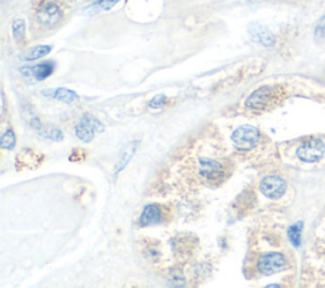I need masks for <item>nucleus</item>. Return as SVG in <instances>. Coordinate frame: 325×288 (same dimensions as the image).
Masks as SVG:
<instances>
[{"label": "nucleus", "mask_w": 325, "mask_h": 288, "mask_svg": "<svg viewBox=\"0 0 325 288\" xmlns=\"http://www.w3.org/2000/svg\"><path fill=\"white\" fill-rule=\"evenodd\" d=\"M97 131H103V125L97 118L89 116V114L83 116L75 127L76 137L82 140L83 142H90L94 138Z\"/></svg>", "instance_id": "obj_5"}, {"label": "nucleus", "mask_w": 325, "mask_h": 288, "mask_svg": "<svg viewBox=\"0 0 325 288\" xmlns=\"http://www.w3.org/2000/svg\"><path fill=\"white\" fill-rule=\"evenodd\" d=\"M260 191L266 197L271 199L281 198L286 192V182L276 175L266 177L260 183Z\"/></svg>", "instance_id": "obj_7"}, {"label": "nucleus", "mask_w": 325, "mask_h": 288, "mask_svg": "<svg viewBox=\"0 0 325 288\" xmlns=\"http://www.w3.org/2000/svg\"><path fill=\"white\" fill-rule=\"evenodd\" d=\"M282 90L278 87L273 85H266V87L259 88L255 92L248 97L245 106L249 109H255V111H265L273 107L281 98Z\"/></svg>", "instance_id": "obj_1"}, {"label": "nucleus", "mask_w": 325, "mask_h": 288, "mask_svg": "<svg viewBox=\"0 0 325 288\" xmlns=\"http://www.w3.org/2000/svg\"><path fill=\"white\" fill-rule=\"evenodd\" d=\"M51 51V46H47V45H42V46H36L33 49H31L25 55L26 61H33L38 60V58L44 57L47 53Z\"/></svg>", "instance_id": "obj_14"}, {"label": "nucleus", "mask_w": 325, "mask_h": 288, "mask_svg": "<svg viewBox=\"0 0 325 288\" xmlns=\"http://www.w3.org/2000/svg\"><path fill=\"white\" fill-rule=\"evenodd\" d=\"M301 231H302V222H297L289 229V239L295 246H300L301 244Z\"/></svg>", "instance_id": "obj_18"}, {"label": "nucleus", "mask_w": 325, "mask_h": 288, "mask_svg": "<svg viewBox=\"0 0 325 288\" xmlns=\"http://www.w3.org/2000/svg\"><path fill=\"white\" fill-rule=\"evenodd\" d=\"M315 38H316V41L325 42V14L323 15V18L320 19L319 25L316 26Z\"/></svg>", "instance_id": "obj_20"}, {"label": "nucleus", "mask_w": 325, "mask_h": 288, "mask_svg": "<svg viewBox=\"0 0 325 288\" xmlns=\"http://www.w3.org/2000/svg\"><path fill=\"white\" fill-rule=\"evenodd\" d=\"M42 94L46 95V97L54 98V99L60 100V102H64V103H73L74 100L78 98V95H76L75 92L66 89V88H57V89L44 90Z\"/></svg>", "instance_id": "obj_13"}, {"label": "nucleus", "mask_w": 325, "mask_h": 288, "mask_svg": "<svg viewBox=\"0 0 325 288\" xmlns=\"http://www.w3.org/2000/svg\"><path fill=\"white\" fill-rule=\"evenodd\" d=\"M164 103H165V95L158 94L156 97H154L153 99L150 100L149 107H150V108H160V107H162Z\"/></svg>", "instance_id": "obj_21"}, {"label": "nucleus", "mask_w": 325, "mask_h": 288, "mask_svg": "<svg viewBox=\"0 0 325 288\" xmlns=\"http://www.w3.org/2000/svg\"><path fill=\"white\" fill-rule=\"evenodd\" d=\"M325 153V143L320 138L308 140L297 149V156L301 161L316 162L321 159Z\"/></svg>", "instance_id": "obj_4"}, {"label": "nucleus", "mask_w": 325, "mask_h": 288, "mask_svg": "<svg viewBox=\"0 0 325 288\" xmlns=\"http://www.w3.org/2000/svg\"><path fill=\"white\" fill-rule=\"evenodd\" d=\"M260 133L254 126L244 125L236 129L231 135V141L236 150L239 151H249L257 146L259 142Z\"/></svg>", "instance_id": "obj_2"}, {"label": "nucleus", "mask_w": 325, "mask_h": 288, "mask_svg": "<svg viewBox=\"0 0 325 288\" xmlns=\"http://www.w3.org/2000/svg\"><path fill=\"white\" fill-rule=\"evenodd\" d=\"M248 32H249L250 37L257 44L263 45L266 47H272L274 45V36L268 28L265 26L259 25V23H250L248 27Z\"/></svg>", "instance_id": "obj_9"}, {"label": "nucleus", "mask_w": 325, "mask_h": 288, "mask_svg": "<svg viewBox=\"0 0 325 288\" xmlns=\"http://www.w3.org/2000/svg\"><path fill=\"white\" fill-rule=\"evenodd\" d=\"M49 137L55 141H61L63 140V132L58 129H51L49 130Z\"/></svg>", "instance_id": "obj_22"}, {"label": "nucleus", "mask_w": 325, "mask_h": 288, "mask_svg": "<svg viewBox=\"0 0 325 288\" xmlns=\"http://www.w3.org/2000/svg\"><path fill=\"white\" fill-rule=\"evenodd\" d=\"M118 2L119 0H98L95 4H93L92 7L88 9L89 12L87 13H89V14H94V13L100 12V10H109L111 8H113Z\"/></svg>", "instance_id": "obj_16"}, {"label": "nucleus", "mask_w": 325, "mask_h": 288, "mask_svg": "<svg viewBox=\"0 0 325 288\" xmlns=\"http://www.w3.org/2000/svg\"><path fill=\"white\" fill-rule=\"evenodd\" d=\"M162 213L161 209L158 204H148L143 211V215L140 217V225L141 226H150L156 225V223L161 222Z\"/></svg>", "instance_id": "obj_11"}, {"label": "nucleus", "mask_w": 325, "mask_h": 288, "mask_svg": "<svg viewBox=\"0 0 325 288\" xmlns=\"http://www.w3.org/2000/svg\"><path fill=\"white\" fill-rule=\"evenodd\" d=\"M61 15L60 7L54 2H47L37 12V20L44 27H52L61 19Z\"/></svg>", "instance_id": "obj_6"}, {"label": "nucleus", "mask_w": 325, "mask_h": 288, "mask_svg": "<svg viewBox=\"0 0 325 288\" xmlns=\"http://www.w3.org/2000/svg\"><path fill=\"white\" fill-rule=\"evenodd\" d=\"M199 174L207 180H218L224 177V167L216 160L201 159L199 160Z\"/></svg>", "instance_id": "obj_8"}, {"label": "nucleus", "mask_w": 325, "mask_h": 288, "mask_svg": "<svg viewBox=\"0 0 325 288\" xmlns=\"http://www.w3.org/2000/svg\"><path fill=\"white\" fill-rule=\"evenodd\" d=\"M12 33L13 37L17 42H23L25 41V37H26V23L23 19H17L13 20V25H12Z\"/></svg>", "instance_id": "obj_15"}, {"label": "nucleus", "mask_w": 325, "mask_h": 288, "mask_svg": "<svg viewBox=\"0 0 325 288\" xmlns=\"http://www.w3.org/2000/svg\"><path fill=\"white\" fill-rule=\"evenodd\" d=\"M286 257L282 253L271 252L262 255L258 260V271L265 276H272L286 268Z\"/></svg>", "instance_id": "obj_3"}, {"label": "nucleus", "mask_w": 325, "mask_h": 288, "mask_svg": "<svg viewBox=\"0 0 325 288\" xmlns=\"http://www.w3.org/2000/svg\"><path fill=\"white\" fill-rule=\"evenodd\" d=\"M0 146L4 150H12L15 146V135L13 132L12 129L7 130L4 133H3L2 138H0Z\"/></svg>", "instance_id": "obj_17"}, {"label": "nucleus", "mask_w": 325, "mask_h": 288, "mask_svg": "<svg viewBox=\"0 0 325 288\" xmlns=\"http://www.w3.org/2000/svg\"><path fill=\"white\" fill-rule=\"evenodd\" d=\"M137 145H138L137 141H134V142L127 143V145L122 149L121 154H119L118 159H117L116 167H114V172L119 173L126 168V165L129 164L130 160H131L132 156L135 155L136 150H137Z\"/></svg>", "instance_id": "obj_12"}, {"label": "nucleus", "mask_w": 325, "mask_h": 288, "mask_svg": "<svg viewBox=\"0 0 325 288\" xmlns=\"http://www.w3.org/2000/svg\"><path fill=\"white\" fill-rule=\"evenodd\" d=\"M169 281L173 286H183L185 284V277L183 273L178 269H174L169 273Z\"/></svg>", "instance_id": "obj_19"}, {"label": "nucleus", "mask_w": 325, "mask_h": 288, "mask_svg": "<svg viewBox=\"0 0 325 288\" xmlns=\"http://www.w3.org/2000/svg\"><path fill=\"white\" fill-rule=\"evenodd\" d=\"M54 69L55 64L51 63V61H46V63L33 66V68H23L22 73L25 75L34 78L36 80H45L54 73Z\"/></svg>", "instance_id": "obj_10"}]
</instances>
